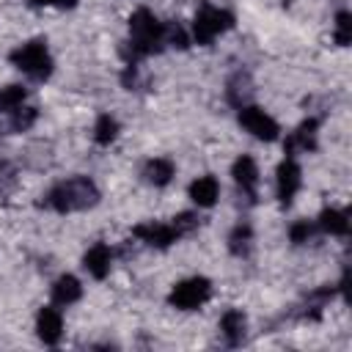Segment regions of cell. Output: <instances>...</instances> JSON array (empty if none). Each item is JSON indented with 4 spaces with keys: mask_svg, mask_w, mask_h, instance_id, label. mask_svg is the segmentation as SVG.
<instances>
[{
    "mask_svg": "<svg viewBox=\"0 0 352 352\" xmlns=\"http://www.w3.org/2000/svg\"><path fill=\"white\" fill-rule=\"evenodd\" d=\"M36 110L33 107H16V110H11V129L14 132H25V129H30L33 126V121H36Z\"/></svg>",
    "mask_w": 352,
    "mask_h": 352,
    "instance_id": "ffe728a7",
    "label": "cell"
},
{
    "mask_svg": "<svg viewBox=\"0 0 352 352\" xmlns=\"http://www.w3.org/2000/svg\"><path fill=\"white\" fill-rule=\"evenodd\" d=\"M234 179H236V184L245 190V192H256V184H258V165H256V160L253 157H248V154H242L236 162H234Z\"/></svg>",
    "mask_w": 352,
    "mask_h": 352,
    "instance_id": "8fae6325",
    "label": "cell"
},
{
    "mask_svg": "<svg viewBox=\"0 0 352 352\" xmlns=\"http://www.w3.org/2000/svg\"><path fill=\"white\" fill-rule=\"evenodd\" d=\"M110 248L107 245H94L88 253H85V258H82V267L94 275V278H104L107 272H110Z\"/></svg>",
    "mask_w": 352,
    "mask_h": 352,
    "instance_id": "4fadbf2b",
    "label": "cell"
},
{
    "mask_svg": "<svg viewBox=\"0 0 352 352\" xmlns=\"http://www.w3.org/2000/svg\"><path fill=\"white\" fill-rule=\"evenodd\" d=\"M11 63L33 80H47L50 72H52V60H50V52H47L44 41H28V44L16 47L11 52Z\"/></svg>",
    "mask_w": 352,
    "mask_h": 352,
    "instance_id": "3957f363",
    "label": "cell"
},
{
    "mask_svg": "<svg viewBox=\"0 0 352 352\" xmlns=\"http://www.w3.org/2000/svg\"><path fill=\"white\" fill-rule=\"evenodd\" d=\"M316 148V121L308 118L302 121L289 138H286V157H294L297 151H314Z\"/></svg>",
    "mask_w": 352,
    "mask_h": 352,
    "instance_id": "9c48e42d",
    "label": "cell"
},
{
    "mask_svg": "<svg viewBox=\"0 0 352 352\" xmlns=\"http://www.w3.org/2000/svg\"><path fill=\"white\" fill-rule=\"evenodd\" d=\"M234 25V16L223 8H214V6H201V11L195 14V22H192V38L198 44H212L220 33H226L228 28Z\"/></svg>",
    "mask_w": 352,
    "mask_h": 352,
    "instance_id": "277c9868",
    "label": "cell"
},
{
    "mask_svg": "<svg viewBox=\"0 0 352 352\" xmlns=\"http://www.w3.org/2000/svg\"><path fill=\"white\" fill-rule=\"evenodd\" d=\"M289 236H292V242H308V236H311V223L308 220H297L292 228H289Z\"/></svg>",
    "mask_w": 352,
    "mask_h": 352,
    "instance_id": "603a6c76",
    "label": "cell"
},
{
    "mask_svg": "<svg viewBox=\"0 0 352 352\" xmlns=\"http://www.w3.org/2000/svg\"><path fill=\"white\" fill-rule=\"evenodd\" d=\"M36 327H38V338L44 344H58V338L63 333V316H60V311L58 308H50V305L41 308Z\"/></svg>",
    "mask_w": 352,
    "mask_h": 352,
    "instance_id": "30bf717a",
    "label": "cell"
},
{
    "mask_svg": "<svg viewBox=\"0 0 352 352\" xmlns=\"http://www.w3.org/2000/svg\"><path fill=\"white\" fill-rule=\"evenodd\" d=\"M129 63H135L143 55H151L154 50H160L165 44V25L157 22V16L148 8H138L129 19Z\"/></svg>",
    "mask_w": 352,
    "mask_h": 352,
    "instance_id": "6da1fadb",
    "label": "cell"
},
{
    "mask_svg": "<svg viewBox=\"0 0 352 352\" xmlns=\"http://www.w3.org/2000/svg\"><path fill=\"white\" fill-rule=\"evenodd\" d=\"M33 6H52V0H30Z\"/></svg>",
    "mask_w": 352,
    "mask_h": 352,
    "instance_id": "d4e9b609",
    "label": "cell"
},
{
    "mask_svg": "<svg viewBox=\"0 0 352 352\" xmlns=\"http://www.w3.org/2000/svg\"><path fill=\"white\" fill-rule=\"evenodd\" d=\"M239 124L258 140H275L278 138V124L272 116H267L261 107H253V104H239Z\"/></svg>",
    "mask_w": 352,
    "mask_h": 352,
    "instance_id": "5b68a950",
    "label": "cell"
},
{
    "mask_svg": "<svg viewBox=\"0 0 352 352\" xmlns=\"http://www.w3.org/2000/svg\"><path fill=\"white\" fill-rule=\"evenodd\" d=\"M349 38H352V16L346 11H341L336 16V41L338 44H349Z\"/></svg>",
    "mask_w": 352,
    "mask_h": 352,
    "instance_id": "44dd1931",
    "label": "cell"
},
{
    "mask_svg": "<svg viewBox=\"0 0 352 352\" xmlns=\"http://www.w3.org/2000/svg\"><path fill=\"white\" fill-rule=\"evenodd\" d=\"M22 99H25V88L22 85H6V88H0V110L3 113L16 110L22 104Z\"/></svg>",
    "mask_w": 352,
    "mask_h": 352,
    "instance_id": "d6986e66",
    "label": "cell"
},
{
    "mask_svg": "<svg viewBox=\"0 0 352 352\" xmlns=\"http://www.w3.org/2000/svg\"><path fill=\"white\" fill-rule=\"evenodd\" d=\"M220 195V184L214 176H198L192 184H190V198L198 204V206H212Z\"/></svg>",
    "mask_w": 352,
    "mask_h": 352,
    "instance_id": "7c38bea8",
    "label": "cell"
},
{
    "mask_svg": "<svg viewBox=\"0 0 352 352\" xmlns=\"http://www.w3.org/2000/svg\"><path fill=\"white\" fill-rule=\"evenodd\" d=\"M143 176H146L148 184L162 187V184H168V182L173 179V162H170V160H162V157H154V160H148Z\"/></svg>",
    "mask_w": 352,
    "mask_h": 352,
    "instance_id": "9a60e30c",
    "label": "cell"
},
{
    "mask_svg": "<svg viewBox=\"0 0 352 352\" xmlns=\"http://www.w3.org/2000/svg\"><path fill=\"white\" fill-rule=\"evenodd\" d=\"M77 0H52V6H58V8H72Z\"/></svg>",
    "mask_w": 352,
    "mask_h": 352,
    "instance_id": "cb8c5ba5",
    "label": "cell"
},
{
    "mask_svg": "<svg viewBox=\"0 0 352 352\" xmlns=\"http://www.w3.org/2000/svg\"><path fill=\"white\" fill-rule=\"evenodd\" d=\"M209 280L206 278H190V280H182L173 292H170V305L182 308V311H192L198 305L206 302L209 297Z\"/></svg>",
    "mask_w": 352,
    "mask_h": 352,
    "instance_id": "8992f818",
    "label": "cell"
},
{
    "mask_svg": "<svg viewBox=\"0 0 352 352\" xmlns=\"http://www.w3.org/2000/svg\"><path fill=\"white\" fill-rule=\"evenodd\" d=\"M228 242H231V250H234V253H242V250L248 248V242H250V228H248V226H236Z\"/></svg>",
    "mask_w": 352,
    "mask_h": 352,
    "instance_id": "7402d4cb",
    "label": "cell"
},
{
    "mask_svg": "<svg viewBox=\"0 0 352 352\" xmlns=\"http://www.w3.org/2000/svg\"><path fill=\"white\" fill-rule=\"evenodd\" d=\"M82 297V286H80V280L74 278V275H60L58 280H55V286H52V300L58 302V305H72V302H77Z\"/></svg>",
    "mask_w": 352,
    "mask_h": 352,
    "instance_id": "5bb4252c",
    "label": "cell"
},
{
    "mask_svg": "<svg viewBox=\"0 0 352 352\" xmlns=\"http://www.w3.org/2000/svg\"><path fill=\"white\" fill-rule=\"evenodd\" d=\"M300 176H302L300 165L292 157H286L278 165V198H280V204H292V198H294V192L300 190V182H302Z\"/></svg>",
    "mask_w": 352,
    "mask_h": 352,
    "instance_id": "52a82bcc",
    "label": "cell"
},
{
    "mask_svg": "<svg viewBox=\"0 0 352 352\" xmlns=\"http://www.w3.org/2000/svg\"><path fill=\"white\" fill-rule=\"evenodd\" d=\"M319 228L327 231V234H333V236H344V234L349 231V220H346V214L338 212V209H324V212L319 214Z\"/></svg>",
    "mask_w": 352,
    "mask_h": 352,
    "instance_id": "2e32d148",
    "label": "cell"
},
{
    "mask_svg": "<svg viewBox=\"0 0 352 352\" xmlns=\"http://www.w3.org/2000/svg\"><path fill=\"white\" fill-rule=\"evenodd\" d=\"M116 135H118L116 118H113V116H99V118H96V126H94V140H96L99 146H107L110 140H116Z\"/></svg>",
    "mask_w": 352,
    "mask_h": 352,
    "instance_id": "ac0fdd59",
    "label": "cell"
},
{
    "mask_svg": "<svg viewBox=\"0 0 352 352\" xmlns=\"http://www.w3.org/2000/svg\"><path fill=\"white\" fill-rule=\"evenodd\" d=\"M135 234L146 245H154V248H168V245H173L179 239V228L173 223L170 226H165V223H146V226H138Z\"/></svg>",
    "mask_w": 352,
    "mask_h": 352,
    "instance_id": "ba28073f",
    "label": "cell"
},
{
    "mask_svg": "<svg viewBox=\"0 0 352 352\" xmlns=\"http://www.w3.org/2000/svg\"><path fill=\"white\" fill-rule=\"evenodd\" d=\"M96 198H99V192H96L94 182L88 176H74L47 192V206H52L55 212H74V209L94 206Z\"/></svg>",
    "mask_w": 352,
    "mask_h": 352,
    "instance_id": "7a4b0ae2",
    "label": "cell"
},
{
    "mask_svg": "<svg viewBox=\"0 0 352 352\" xmlns=\"http://www.w3.org/2000/svg\"><path fill=\"white\" fill-rule=\"evenodd\" d=\"M220 330H223V336L228 338V344H236V341L245 336V316H242V311H228V314H223Z\"/></svg>",
    "mask_w": 352,
    "mask_h": 352,
    "instance_id": "e0dca14e",
    "label": "cell"
}]
</instances>
